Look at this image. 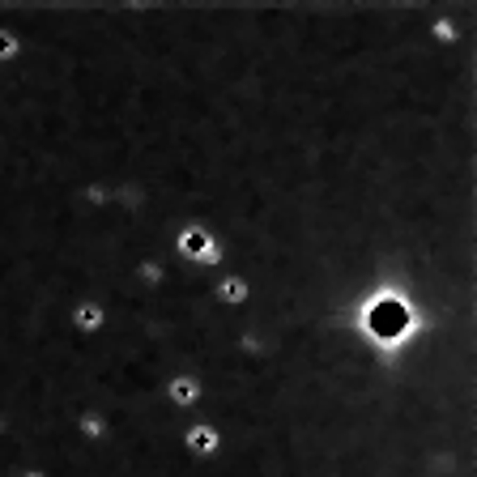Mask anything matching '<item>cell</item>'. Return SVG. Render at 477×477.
Returning <instances> with one entry per match:
<instances>
[{"mask_svg":"<svg viewBox=\"0 0 477 477\" xmlns=\"http://www.w3.org/2000/svg\"><path fill=\"white\" fill-rule=\"evenodd\" d=\"M179 248L192 256V260H213L217 256V248H213V238L200 230V226H192V230H183V238H179Z\"/></svg>","mask_w":477,"mask_h":477,"instance_id":"cell-2","label":"cell"},{"mask_svg":"<svg viewBox=\"0 0 477 477\" xmlns=\"http://www.w3.org/2000/svg\"><path fill=\"white\" fill-rule=\"evenodd\" d=\"M367 324H371V332H380V337H392V332H401L405 324H409V315H405V307L401 303H375L371 307V315H367Z\"/></svg>","mask_w":477,"mask_h":477,"instance_id":"cell-1","label":"cell"},{"mask_svg":"<svg viewBox=\"0 0 477 477\" xmlns=\"http://www.w3.org/2000/svg\"><path fill=\"white\" fill-rule=\"evenodd\" d=\"M171 397H175V401H179V405H192V401H196V397H200V384H196V380H188V375H183V380H175V384H171Z\"/></svg>","mask_w":477,"mask_h":477,"instance_id":"cell-4","label":"cell"},{"mask_svg":"<svg viewBox=\"0 0 477 477\" xmlns=\"http://www.w3.org/2000/svg\"><path fill=\"white\" fill-rule=\"evenodd\" d=\"M30 477H35V473H30Z\"/></svg>","mask_w":477,"mask_h":477,"instance_id":"cell-8","label":"cell"},{"mask_svg":"<svg viewBox=\"0 0 477 477\" xmlns=\"http://www.w3.org/2000/svg\"><path fill=\"white\" fill-rule=\"evenodd\" d=\"M222 298H226V303H243V298H248V286L238 282V277H230V282H222Z\"/></svg>","mask_w":477,"mask_h":477,"instance_id":"cell-6","label":"cell"},{"mask_svg":"<svg viewBox=\"0 0 477 477\" xmlns=\"http://www.w3.org/2000/svg\"><path fill=\"white\" fill-rule=\"evenodd\" d=\"M73 320H77L85 332H94V328H102V320H107V315H102V307H98V303H81Z\"/></svg>","mask_w":477,"mask_h":477,"instance_id":"cell-3","label":"cell"},{"mask_svg":"<svg viewBox=\"0 0 477 477\" xmlns=\"http://www.w3.org/2000/svg\"><path fill=\"white\" fill-rule=\"evenodd\" d=\"M18 52V39L9 35V30H0V60H5V56H13Z\"/></svg>","mask_w":477,"mask_h":477,"instance_id":"cell-7","label":"cell"},{"mask_svg":"<svg viewBox=\"0 0 477 477\" xmlns=\"http://www.w3.org/2000/svg\"><path fill=\"white\" fill-rule=\"evenodd\" d=\"M188 447H192V452H213V447H217V435H213L209 426H196V430L188 435Z\"/></svg>","mask_w":477,"mask_h":477,"instance_id":"cell-5","label":"cell"}]
</instances>
